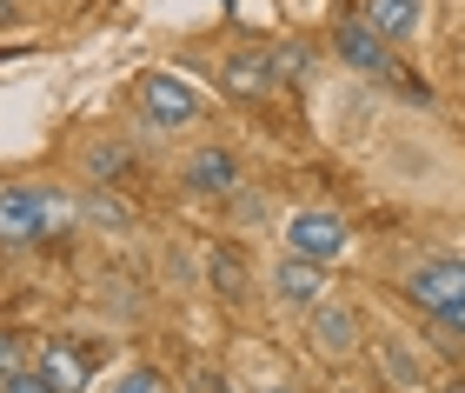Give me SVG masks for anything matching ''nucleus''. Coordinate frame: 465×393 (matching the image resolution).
Returning <instances> with one entry per match:
<instances>
[{"label":"nucleus","instance_id":"4468645a","mask_svg":"<svg viewBox=\"0 0 465 393\" xmlns=\"http://www.w3.org/2000/svg\"><path fill=\"white\" fill-rule=\"evenodd\" d=\"M126 167H134V154H126L120 140H94V147H87V180H94V187L126 180Z\"/></svg>","mask_w":465,"mask_h":393},{"label":"nucleus","instance_id":"6e6552de","mask_svg":"<svg viewBox=\"0 0 465 393\" xmlns=\"http://www.w3.org/2000/svg\"><path fill=\"white\" fill-rule=\"evenodd\" d=\"M359 334H366V320H359L352 300H320V307H312V347H320L326 360L359 354Z\"/></svg>","mask_w":465,"mask_h":393},{"label":"nucleus","instance_id":"20e7f679","mask_svg":"<svg viewBox=\"0 0 465 393\" xmlns=\"http://www.w3.org/2000/svg\"><path fill=\"white\" fill-rule=\"evenodd\" d=\"M54 234V194L47 187H7L0 194V247H40Z\"/></svg>","mask_w":465,"mask_h":393},{"label":"nucleus","instance_id":"9b49d317","mask_svg":"<svg viewBox=\"0 0 465 393\" xmlns=\"http://www.w3.org/2000/svg\"><path fill=\"white\" fill-rule=\"evenodd\" d=\"M206 287H213L220 300H246V254L240 247H213V254H206Z\"/></svg>","mask_w":465,"mask_h":393},{"label":"nucleus","instance_id":"f03ea898","mask_svg":"<svg viewBox=\"0 0 465 393\" xmlns=\"http://www.w3.org/2000/svg\"><path fill=\"white\" fill-rule=\"evenodd\" d=\"M134 107L153 120V127H193V120L206 114V100H200V87H186L180 74H140L134 80Z\"/></svg>","mask_w":465,"mask_h":393},{"label":"nucleus","instance_id":"2eb2a0df","mask_svg":"<svg viewBox=\"0 0 465 393\" xmlns=\"http://www.w3.org/2000/svg\"><path fill=\"white\" fill-rule=\"evenodd\" d=\"M114 393H180V387L166 380L160 367H126V374L114 380Z\"/></svg>","mask_w":465,"mask_h":393},{"label":"nucleus","instance_id":"1a4fd4ad","mask_svg":"<svg viewBox=\"0 0 465 393\" xmlns=\"http://www.w3.org/2000/svg\"><path fill=\"white\" fill-rule=\"evenodd\" d=\"M272 300L300 307V314H312V307L326 300V267L306 260V254H286L280 267H272Z\"/></svg>","mask_w":465,"mask_h":393},{"label":"nucleus","instance_id":"0eeeda50","mask_svg":"<svg viewBox=\"0 0 465 393\" xmlns=\"http://www.w3.org/2000/svg\"><path fill=\"white\" fill-rule=\"evenodd\" d=\"M220 87H226L232 100H266L272 87H280V60L260 54V47H232V54L220 60Z\"/></svg>","mask_w":465,"mask_h":393},{"label":"nucleus","instance_id":"f8f14e48","mask_svg":"<svg viewBox=\"0 0 465 393\" xmlns=\"http://www.w3.org/2000/svg\"><path fill=\"white\" fill-rule=\"evenodd\" d=\"M40 374H47L60 393H80V387H87V354H74V347H40Z\"/></svg>","mask_w":465,"mask_h":393},{"label":"nucleus","instance_id":"dca6fc26","mask_svg":"<svg viewBox=\"0 0 465 393\" xmlns=\"http://www.w3.org/2000/svg\"><path fill=\"white\" fill-rule=\"evenodd\" d=\"M0 393H60L47 374H40V367H20V374H7L0 380Z\"/></svg>","mask_w":465,"mask_h":393},{"label":"nucleus","instance_id":"9d476101","mask_svg":"<svg viewBox=\"0 0 465 393\" xmlns=\"http://www.w3.org/2000/svg\"><path fill=\"white\" fill-rule=\"evenodd\" d=\"M419 14H426V0H366V27L386 34V40H412Z\"/></svg>","mask_w":465,"mask_h":393},{"label":"nucleus","instance_id":"5701e85b","mask_svg":"<svg viewBox=\"0 0 465 393\" xmlns=\"http://www.w3.org/2000/svg\"><path fill=\"white\" fill-rule=\"evenodd\" d=\"M260 393H292V387H260Z\"/></svg>","mask_w":465,"mask_h":393},{"label":"nucleus","instance_id":"f257e3e1","mask_svg":"<svg viewBox=\"0 0 465 393\" xmlns=\"http://www.w3.org/2000/svg\"><path fill=\"white\" fill-rule=\"evenodd\" d=\"M406 300L419 307L426 320H446V314H465V260L459 254H432L406 274Z\"/></svg>","mask_w":465,"mask_h":393},{"label":"nucleus","instance_id":"4be33fe9","mask_svg":"<svg viewBox=\"0 0 465 393\" xmlns=\"http://www.w3.org/2000/svg\"><path fill=\"white\" fill-rule=\"evenodd\" d=\"M439 393H465V380H446V387H439Z\"/></svg>","mask_w":465,"mask_h":393},{"label":"nucleus","instance_id":"7ed1b4c3","mask_svg":"<svg viewBox=\"0 0 465 393\" xmlns=\"http://www.w3.org/2000/svg\"><path fill=\"white\" fill-rule=\"evenodd\" d=\"M346 247H352V227L332 214V207H300V214L286 220V254H306V260L332 267Z\"/></svg>","mask_w":465,"mask_h":393},{"label":"nucleus","instance_id":"6ab92c4d","mask_svg":"<svg viewBox=\"0 0 465 393\" xmlns=\"http://www.w3.org/2000/svg\"><path fill=\"white\" fill-rule=\"evenodd\" d=\"M193 393H232V387H226V374H213V367H200V374H193Z\"/></svg>","mask_w":465,"mask_h":393},{"label":"nucleus","instance_id":"ddd939ff","mask_svg":"<svg viewBox=\"0 0 465 393\" xmlns=\"http://www.w3.org/2000/svg\"><path fill=\"white\" fill-rule=\"evenodd\" d=\"M80 220L107 227V234H126V227H134V207H126V200H114L107 187H94V194H80Z\"/></svg>","mask_w":465,"mask_h":393},{"label":"nucleus","instance_id":"39448f33","mask_svg":"<svg viewBox=\"0 0 465 393\" xmlns=\"http://www.w3.org/2000/svg\"><path fill=\"white\" fill-rule=\"evenodd\" d=\"M180 180H186V194H200V200H232L240 194V154L232 147H193L180 160Z\"/></svg>","mask_w":465,"mask_h":393},{"label":"nucleus","instance_id":"a211bd4d","mask_svg":"<svg viewBox=\"0 0 465 393\" xmlns=\"http://www.w3.org/2000/svg\"><path fill=\"white\" fill-rule=\"evenodd\" d=\"M20 367H27V360H20V340H14V334H0V380L20 374Z\"/></svg>","mask_w":465,"mask_h":393},{"label":"nucleus","instance_id":"423d86ee","mask_svg":"<svg viewBox=\"0 0 465 393\" xmlns=\"http://www.w3.org/2000/svg\"><path fill=\"white\" fill-rule=\"evenodd\" d=\"M332 54H340L352 74H366V80H392V47H386V34L366 27V20H340V27H332Z\"/></svg>","mask_w":465,"mask_h":393},{"label":"nucleus","instance_id":"f3484780","mask_svg":"<svg viewBox=\"0 0 465 393\" xmlns=\"http://www.w3.org/2000/svg\"><path fill=\"white\" fill-rule=\"evenodd\" d=\"M386 354V367L399 374V387H419V367H412V354H399V347H379Z\"/></svg>","mask_w":465,"mask_h":393},{"label":"nucleus","instance_id":"aec40b11","mask_svg":"<svg viewBox=\"0 0 465 393\" xmlns=\"http://www.w3.org/2000/svg\"><path fill=\"white\" fill-rule=\"evenodd\" d=\"M432 327H439V334H446L452 347H465V314H446V320H432Z\"/></svg>","mask_w":465,"mask_h":393},{"label":"nucleus","instance_id":"412c9836","mask_svg":"<svg viewBox=\"0 0 465 393\" xmlns=\"http://www.w3.org/2000/svg\"><path fill=\"white\" fill-rule=\"evenodd\" d=\"M14 20H20V7H14V0H0V27H14Z\"/></svg>","mask_w":465,"mask_h":393}]
</instances>
